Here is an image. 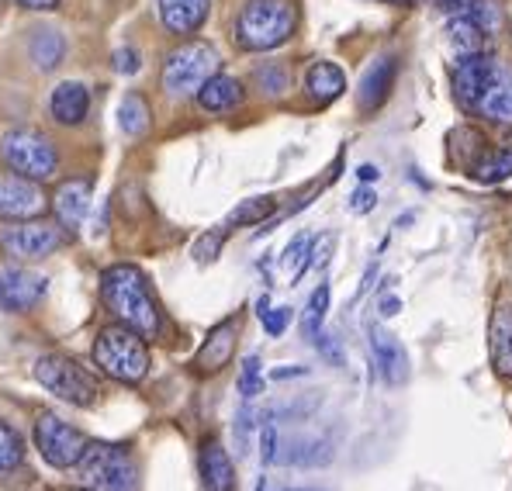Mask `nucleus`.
Returning a JSON list of instances; mask_svg holds the SVG:
<instances>
[{
    "mask_svg": "<svg viewBox=\"0 0 512 491\" xmlns=\"http://www.w3.org/2000/svg\"><path fill=\"white\" fill-rule=\"evenodd\" d=\"M94 364H101L104 374L115 381L139 384L149 374V346L135 329L115 322L94 339Z\"/></svg>",
    "mask_w": 512,
    "mask_h": 491,
    "instance_id": "nucleus-3",
    "label": "nucleus"
},
{
    "mask_svg": "<svg viewBox=\"0 0 512 491\" xmlns=\"http://www.w3.org/2000/svg\"><path fill=\"white\" fill-rule=\"evenodd\" d=\"M468 173L474 180H481V184H499V180L512 177V139L502 142L499 149H485V156Z\"/></svg>",
    "mask_w": 512,
    "mask_h": 491,
    "instance_id": "nucleus-26",
    "label": "nucleus"
},
{
    "mask_svg": "<svg viewBox=\"0 0 512 491\" xmlns=\"http://www.w3.org/2000/svg\"><path fill=\"white\" fill-rule=\"evenodd\" d=\"M208 11H212V0H160V18L167 25L170 35H194L201 25L208 21Z\"/></svg>",
    "mask_w": 512,
    "mask_h": 491,
    "instance_id": "nucleus-17",
    "label": "nucleus"
},
{
    "mask_svg": "<svg viewBox=\"0 0 512 491\" xmlns=\"http://www.w3.org/2000/svg\"><path fill=\"white\" fill-rule=\"evenodd\" d=\"M256 80H260V87L267 90V94H284V87H288V70H284V66H263V70L256 73Z\"/></svg>",
    "mask_w": 512,
    "mask_h": 491,
    "instance_id": "nucleus-37",
    "label": "nucleus"
},
{
    "mask_svg": "<svg viewBox=\"0 0 512 491\" xmlns=\"http://www.w3.org/2000/svg\"><path fill=\"white\" fill-rule=\"evenodd\" d=\"M198 481H201V491H232L236 485V474H232V460L229 453L222 450L218 440H205L201 443V453H198Z\"/></svg>",
    "mask_w": 512,
    "mask_h": 491,
    "instance_id": "nucleus-18",
    "label": "nucleus"
},
{
    "mask_svg": "<svg viewBox=\"0 0 512 491\" xmlns=\"http://www.w3.org/2000/svg\"><path fill=\"white\" fill-rule=\"evenodd\" d=\"M315 346H319V353L329 360V364H336V367H343V350H340V343H336L333 336H326V332H319V336L312 339Z\"/></svg>",
    "mask_w": 512,
    "mask_h": 491,
    "instance_id": "nucleus-38",
    "label": "nucleus"
},
{
    "mask_svg": "<svg viewBox=\"0 0 512 491\" xmlns=\"http://www.w3.org/2000/svg\"><path fill=\"white\" fill-rule=\"evenodd\" d=\"M253 429V412L250 409H243L236 415V440H239V447L246 450V433Z\"/></svg>",
    "mask_w": 512,
    "mask_h": 491,
    "instance_id": "nucleus-42",
    "label": "nucleus"
},
{
    "mask_svg": "<svg viewBox=\"0 0 512 491\" xmlns=\"http://www.w3.org/2000/svg\"><path fill=\"white\" fill-rule=\"evenodd\" d=\"M277 464H291V467H322L333 460V447L329 440H319V436H305V440H291L284 450H277Z\"/></svg>",
    "mask_w": 512,
    "mask_h": 491,
    "instance_id": "nucleus-23",
    "label": "nucleus"
},
{
    "mask_svg": "<svg viewBox=\"0 0 512 491\" xmlns=\"http://www.w3.org/2000/svg\"><path fill=\"white\" fill-rule=\"evenodd\" d=\"M35 381L42 384L45 391H52L63 402L77 405V409H87V405L97 402V381L90 370H84L77 360L63 357V353H45L35 364Z\"/></svg>",
    "mask_w": 512,
    "mask_h": 491,
    "instance_id": "nucleus-5",
    "label": "nucleus"
},
{
    "mask_svg": "<svg viewBox=\"0 0 512 491\" xmlns=\"http://www.w3.org/2000/svg\"><path fill=\"white\" fill-rule=\"evenodd\" d=\"M378 4H395V7H409V4H416V0H378Z\"/></svg>",
    "mask_w": 512,
    "mask_h": 491,
    "instance_id": "nucleus-46",
    "label": "nucleus"
},
{
    "mask_svg": "<svg viewBox=\"0 0 512 491\" xmlns=\"http://www.w3.org/2000/svg\"><path fill=\"white\" fill-rule=\"evenodd\" d=\"M77 474L87 491H139V464L118 443H87Z\"/></svg>",
    "mask_w": 512,
    "mask_h": 491,
    "instance_id": "nucleus-4",
    "label": "nucleus"
},
{
    "mask_svg": "<svg viewBox=\"0 0 512 491\" xmlns=\"http://www.w3.org/2000/svg\"><path fill=\"white\" fill-rule=\"evenodd\" d=\"M90 191H94V184L90 180H63V184L56 187V194H52V211H56V222L63 225L66 232H80V225L87 222V211H90Z\"/></svg>",
    "mask_w": 512,
    "mask_h": 491,
    "instance_id": "nucleus-14",
    "label": "nucleus"
},
{
    "mask_svg": "<svg viewBox=\"0 0 512 491\" xmlns=\"http://www.w3.org/2000/svg\"><path fill=\"white\" fill-rule=\"evenodd\" d=\"M395 73H398V63L395 56H381L367 66L364 80H360V111H378L384 101H388L391 87H395Z\"/></svg>",
    "mask_w": 512,
    "mask_h": 491,
    "instance_id": "nucleus-19",
    "label": "nucleus"
},
{
    "mask_svg": "<svg viewBox=\"0 0 512 491\" xmlns=\"http://www.w3.org/2000/svg\"><path fill=\"white\" fill-rule=\"evenodd\" d=\"M0 243L14 260H45L56 249H63L70 243V232L59 222H42V218H25L18 225H7L0 232Z\"/></svg>",
    "mask_w": 512,
    "mask_h": 491,
    "instance_id": "nucleus-8",
    "label": "nucleus"
},
{
    "mask_svg": "<svg viewBox=\"0 0 512 491\" xmlns=\"http://www.w3.org/2000/svg\"><path fill=\"white\" fill-rule=\"evenodd\" d=\"M357 177H360V180H378V166L364 163V166H360V170H357Z\"/></svg>",
    "mask_w": 512,
    "mask_h": 491,
    "instance_id": "nucleus-45",
    "label": "nucleus"
},
{
    "mask_svg": "<svg viewBox=\"0 0 512 491\" xmlns=\"http://www.w3.org/2000/svg\"><path fill=\"white\" fill-rule=\"evenodd\" d=\"M118 125H122V132L132 135V139L146 135L149 132V104H146V97L128 94L122 101V108H118Z\"/></svg>",
    "mask_w": 512,
    "mask_h": 491,
    "instance_id": "nucleus-27",
    "label": "nucleus"
},
{
    "mask_svg": "<svg viewBox=\"0 0 512 491\" xmlns=\"http://www.w3.org/2000/svg\"><path fill=\"white\" fill-rule=\"evenodd\" d=\"M398 308H402V301H398V298H384L381 301V315H395Z\"/></svg>",
    "mask_w": 512,
    "mask_h": 491,
    "instance_id": "nucleus-44",
    "label": "nucleus"
},
{
    "mask_svg": "<svg viewBox=\"0 0 512 491\" xmlns=\"http://www.w3.org/2000/svg\"><path fill=\"white\" fill-rule=\"evenodd\" d=\"M139 66H142V56L135 49H128V45H125V49L115 52V70L118 73H125V77H128V73H139Z\"/></svg>",
    "mask_w": 512,
    "mask_h": 491,
    "instance_id": "nucleus-40",
    "label": "nucleus"
},
{
    "mask_svg": "<svg viewBox=\"0 0 512 491\" xmlns=\"http://www.w3.org/2000/svg\"><path fill=\"white\" fill-rule=\"evenodd\" d=\"M374 205H378V194L371 191V187H357L353 191V198H350V208L357 211V215H367Z\"/></svg>",
    "mask_w": 512,
    "mask_h": 491,
    "instance_id": "nucleus-41",
    "label": "nucleus"
},
{
    "mask_svg": "<svg viewBox=\"0 0 512 491\" xmlns=\"http://www.w3.org/2000/svg\"><path fill=\"white\" fill-rule=\"evenodd\" d=\"M84 447H87L84 433L77 426H70L66 419H59L52 412H42L35 419V450L42 453V460L49 467H59V471L77 467Z\"/></svg>",
    "mask_w": 512,
    "mask_h": 491,
    "instance_id": "nucleus-9",
    "label": "nucleus"
},
{
    "mask_svg": "<svg viewBox=\"0 0 512 491\" xmlns=\"http://www.w3.org/2000/svg\"><path fill=\"white\" fill-rule=\"evenodd\" d=\"M423 4H433L447 14H471V18L481 21V11H488V0H423Z\"/></svg>",
    "mask_w": 512,
    "mask_h": 491,
    "instance_id": "nucleus-35",
    "label": "nucleus"
},
{
    "mask_svg": "<svg viewBox=\"0 0 512 491\" xmlns=\"http://www.w3.org/2000/svg\"><path fill=\"white\" fill-rule=\"evenodd\" d=\"M474 115H481L485 122H495V125H512V73L509 70L499 66L492 87L485 90V97L478 101Z\"/></svg>",
    "mask_w": 512,
    "mask_h": 491,
    "instance_id": "nucleus-22",
    "label": "nucleus"
},
{
    "mask_svg": "<svg viewBox=\"0 0 512 491\" xmlns=\"http://www.w3.org/2000/svg\"><path fill=\"white\" fill-rule=\"evenodd\" d=\"M225 236H229V229H212V232H205V236L194 243V249H191V256L198 263H212L218 253H222V243H225Z\"/></svg>",
    "mask_w": 512,
    "mask_h": 491,
    "instance_id": "nucleus-33",
    "label": "nucleus"
},
{
    "mask_svg": "<svg viewBox=\"0 0 512 491\" xmlns=\"http://www.w3.org/2000/svg\"><path fill=\"white\" fill-rule=\"evenodd\" d=\"M63 52H66V42L63 35H56L52 28H39L32 39V56L35 63L42 66V70H52V66L63 63Z\"/></svg>",
    "mask_w": 512,
    "mask_h": 491,
    "instance_id": "nucleus-28",
    "label": "nucleus"
},
{
    "mask_svg": "<svg viewBox=\"0 0 512 491\" xmlns=\"http://www.w3.org/2000/svg\"><path fill=\"white\" fill-rule=\"evenodd\" d=\"M236 343H239V319H225L222 326H215L205 336L198 357H194V370H198V374H205V377L218 374V370H222L232 360V353H236Z\"/></svg>",
    "mask_w": 512,
    "mask_h": 491,
    "instance_id": "nucleus-16",
    "label": "nucleus"
},
{
    "mask_svg": "<svg viewBox=\"0 0 512 491\" xmlns=\"http://www.w3.org/2000/svg\"><path fill=\"white\" fill-rule=\"evenodd\" d=\"M25 464V440L18 429H11L7 422H0V474L14 471Z\"/></svg>",
    "mask_w": 512,
    "mask_h": 491,
    "instance_id": "nucleus-30",
    "label": "nucleus"
},
{
    "mask_svg": "<svg viewBox=\"0 0 512 491\" xmlns=\"http://www.w3.org/2000/svg\"><path fill=\"white\" fill-rule=\"evenodd\" d=\"M14 4L28 7V11H49V7H56L59 0H14Z\"/></svg>",
    "mask_w": 512,
    "mask_h": 491,
    "instance_id": "nucleus-43",
    "label": "nucleus"
},
{
    "mask_svg": "<svg viewBox=\"0 0 512 491\" xmlns=\"http://www.w3.org/2000/svg\"><path fill=\"white\" fill-rule=\"evenodd\" d=\"M260 457H263V464H274V457H277V426H274V422H263Z\"/></svg>",
    "mask_w": 512,
    "mask_h": 491,
    "instance_id": "nucleus-39",
    "label": "nucleus"
},
{
    "mask_svg": "<svg viewBox=\"0 0 512 491\" xmlns=\"http://www.w3.org/2000/svg\"><path fill=\"white\" fill-rule=\"evenodd\" d=\"M298 28L295 0H246L236 18V45L246 52H270L284 45Z\"/></svg>",
    "mask_w": 512,
    "mask_h": 491,
    "instance_id": "nucleus-2",
    "label": "nucleus"
},
{
    "mask_svg": "<svg viewBox=\"0 0 512 491\" xmlns=\"http://www.w3.org/2000/svg\"><path fill=\"white\" fill-rule=\"evenodd\" d=\"M246 97V87L229 73H215L198 87V104L205 111H215V115H225V111L239 108Z\"/></svg>",
    "mask_w": 512,
    "mask_h": 491,
    "instance_id": "nucleus-21",
    "label": "nucleus"
},
{
    "mask_svg": "<svg viewBox=\"0 0 512 491\" xmlns=\"http://www.w3.org/2000/svg\"><path fill=\"white\" fill-rule=\"evenodd\" d=\"M495 73H499V63H495V56H488V52H471V56L457 59V66H454L457 104L474 115V108H478V101L485 97V90L492 87Z\"/></svg>",
    "mask_w": 512,
    "mask_h": 491,
    "instance_id": "nucleus-10",
    "label": "nucleus"
},
{
    "mask_svg": "<svg viewBox=\"0 0 512 491\" xmlns=\"http://www.w3.org/2000/svg\"><path fill=\"white\" fill-rule=\"evenodd\" d=\"M263 391V370H260V357H250L239 370V395L243 398H256Z\"/></svg>",
    "mask_w": 512,
    "mask_h": 491,
    "instance_id": "nucleus-34",
    "label": "nucleus"
},
{
    "mask_svg": "<svg viewBox=\"0 0 512 491\" xmlns=\"http://www.w3.org/2000/svg\"><path fill=\"white\" fill-rule=\"evenodd\" d=\"M488 353L502 381H512V294H502L488 322Z\"/></svg>",
    "mask_w": 512,
    "mask_h": 491,
    "instance_id": "nucleus-13",
    "label": "nucleus"
},
{
    "mask_svg": "<svg viewBox=\"0 0 512 491\" xmlns=\"http://www.w3.org/2000/svg\"><path fill=\"white\" fill-rule=\"evenodd\" d=\"M305 90L315 104H329L346 90V77L336 63H315L305 77Z\"/></svg>",
    "mask_w": 512,
    "mask_h": 491,
    "instance_id": "nucleus-24",
    "label": "nucleus"
},
{
    "mask_svg": "<svg viewBox=\"0 0 512 491\" xmlns=\"http://www.w3.org/2000/svg\"><path fill=\"white\" fill-rule=\"evenodd\" d=\"M371 353H374V364H378L384 384L398 388V384L409 381V353H405L402 339L395 332L371 326Z\"/></svg>",
    "mask_w": 512,
    "mask_h": 491,
    "instance_id": "nucleus-15",
    "label": "nucleus"
},
{
    "mask_svg": "<svg viewBox=\"0 0 512 491\" xmlns=\"http://www.w3.org/2000/svg\"><path fill=\"white\" fill-rule=\"evenodd\" d=\"M281 491H329V488H281Z\"/></svg>",
    "mask_w": 512,
    "mask_h": 491,
    "instance_id": "nucleus-47",
    "label": "nucleus"
},
{
    "mask_svg": "<svg viewBox=\"0 0 512 491\" xmlns=\"http://www.w3.org/2000/svg\"><path fill=\"white\" fill-rule=\"evenodd\" d=\"M274 208H277V201L274 198H250V201H243L236 211L229 215V222H225V229H239V225H256V222H263V218H270L274 215Z\"/></svg>",
    "mask_w": 512,
    "mask_h": 491,
    "instance_id": "nucleus-29",
    "label": "nucleus"
},
{
    "mask_svg": "<svg viewBox=\"0 0 512 491\" xmlns=\"http://www.w3.org/2000/svg\"><path fill=\"white\" fill-rule=\"evenodd\" d=\"M450 45H454L461 56H471V52H485L488 49V32L485 25H481L478 18H471V14H454L450 18Z\"/></svg>",
    "mask_w": 512,
    "mask_h": 491,
    "instance_id": "nucleus-25",
    "label": "nucleus"
},
{
    "mask_svg": "<svg viewBox=\"0 0 512 491\" xmlns=\"http://www.w3.org/2000/svg\"><path fill=\"white\" fill-rule=\"evenodd\" d=\"M260 322H263V332L267 336H284V329H288L291 322V308H263L260 312Z\"/></svg>",
    "mask_w": 512,
    "mask_h": 491,
    "instance_id": "nucleus-36",
    "label": "nucleus"
},
{
    "mask_svg": "<svg viewBox=\"0 0 512 491\" xmlns=\"http://www.w3.org/2000/svg\"><path fill=\"white\" fill-rule=\"evenodd\" d=\"M4 160L14 173L28 180H45L56 173L59 153L49 142V135L39 128H11L4 135Z\"/></svg>",
    "mask_w": 512,
    "mask_h": 491,
    "instance_id": "nucleus-7",
    "label": "nucleus"
},
{
    "mask_svg": "<svg viewBox=\"0 0 512 491\" xmlns=\"http://www.w3.org/2000/svg\"><path fill=\"white\" fill-rule=\"evenodd\" d=\"M45 277L18 263H0V308L4 312H28L45 298Z\"/></svg>",
    "mask_w": 512,
    "mask_h": 491,
    "instance_id": "nucleus-12",
    "label": "nucleus"
},
{
    "mask_svg": "<svg viewBox=\"0 0 512 491\" xmlns=\"http://www.w3.org/2000/svg\"><path fill=\"white\" fill-rule=\"evenodd\" d=\"M312 246H315V239L312 236H305V232H301V236H295L288 243V249H284V256H281V267H288L291 274H295V281L291 284H298L301 277H305V270H308V263H312Z\"/></svg>",
    "mask_w": 512,
    "mask_h": 491,
    "instance_id": "nucleus-31",
    "label": "nucleus"
},
{
    "mask_svg": "<svg viewBox=\"0 0 512 491\" xmlns=\"http://www.w3.org/2000/svg\"><path fill=\"white\" fill-rule=\"evenodd\" d=\"M326 312H329V287L319 284L308 298V308H305V319H301V332L308 339H315L322 332V322H326Z\"/></svg>",
    "mask_w": 512,
    "mask_h": 491,
    "instance_id": "nucleus-32",
    "label": "nucleus"
},
{
    "mask_svg": "<svg viewBox=\"0 0 512 491\" xmlns=\"http://www.w3.org/2000/svg\"><path fill=\"white\" fill-rule=\"evenodd\" d=\"M218 73V52L208 42H184L163 63V87L177 97L198 94V87Z\"/></svg>",
    "mask_w": 512,
    "mask_h": 491,
    "instance_id": "nucleus-6",
    "label": "nucleus"
},
{
    "mask_svg": "<svg viewBox=\"0 0 512 491\" xmlns=\"http://www.w3.org/2000/svg\"><path fill=\"white\" fill-rule=\"evenodd\" d=\"M49 111L59 125H80L90 115V90L80 80H66L52 90Z\"/></svg>",
    "mask_w": 512,
    "mask_h": 491,
    "instance_id": "nucleus-20",
    "label": "nucleus"
},
{
    "mask_svg": "<svg viewBox=\"0 0 512 491\" xmlns=\"http://www.w3.org/2000/svg\"><path fill=\"white\" fill-rule=\"evenodd\" d=\"M101 294L108 312L115 315V322L135 329L142 339H156L163 332V312L156 301L153 287H149L146 274L132 263H118L108 267L101 277Z\"/></svg>",
    "mask_w": 512,
    "mask_h": 491,
    "instance_id": "nucleus-1",
    "label": "nucleus"
},
{
    "mask_svg": "<svg viewBox=\"0 0 512 491\" xmlns=\"http://www.w3.org/2000/svg\"><path fill=\"white\" fill-rule=\"evenodd\" d=\"M45 208H49V201H45L39 180L0 170V218L25 222V218H39Z\"/></svg>",
    "mask_w": 512,
    "mask_h": 491,
    "instance_id": "nucleus-11",
    "label": "nucleus"
}]
</instances>
